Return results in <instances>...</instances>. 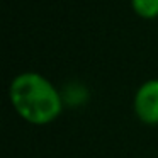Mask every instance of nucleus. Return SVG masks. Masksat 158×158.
Instances as JSON below:
<instances>
[{
    "mask_svg": "<svg viewBox=\"0 0 158 158\" xmlns=\"http://www.w3.org/2000/svg\"><path fill=\"white\" fill-rule=\"evenodd\" d=\"M9 97L15 112L31 124H48L61 114L60 92L41 73H19L9 87Z\"/></svg>",
    "mask_w": 158,
    "mask_h": 158,
    "instance_id": "1",
    "label": "nucleus"
},
{
    "mask_svg": "<svg viewBox=\"0 0 158 158\" xmlns=\"http://www.w3.org/2000/svg\"><path fill=\"white\" fill-rule=\"evenodd\" d=\"M133 107L138 119L144 124H158V78L146 80L138 87Z\"/></svg>",
    "mask_w": 158,
    "mask_h": 158,
    "instance_id": "2",
    "label": "nucleus"
},
{
    "mask_svg": "<svg viewBox=\"0 0 158 158\" xmlns=\"http://www.w3.org/2000/svg\"><path fill=\"white\" fill-rule=\"evenodd\" d=\"M131 9L143 19L158 17V0H131Z\"/></svg>",
    "mask_w": 158,
    "mask_h": 158,
    "instance_id": "3",
    "label": "nucleus"
}]
</instances>
